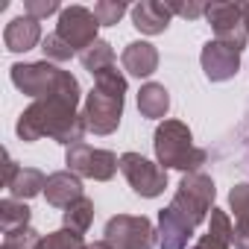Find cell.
Wrapping results in <instances>:
<instances>
[{
    "label": "cell",
    "mask_w": 249,
    "mask_h": 249,
    "mask_svg": "<svg viewBox=\"0 0 249 249\" xmlns=\"http://www.w3.org/2000/svg\"><path fill=\"white\" fill-rule=\"evenodd\" d=\"M38 41H44V38H41V21H36V18H30V15L12 18V21L6 24V30H3V44H6L9 53H27V50H33Z\"/></svg>",
    "instance_id": "obj_14"
},
{
    "label": "cell",
    "mask_w": 249,
    "mask_h": 249,
    "mask_svg": "<svg viewBox=\"0 0 249 249\" xmlns=\"http://www.w3.org/2000/svg\"><path fill=\"white\" fill-rule=\"evenodd\" d=\"M9 76H12V85L33 100L62 97L73 106H79V100H82L79 79L71 71H62L47 59L44 62H18L9 68Z\"/></svg>",
    "instance_id": "obj_3"
},
{
    "label": "cell",
    "mask_w": 249,
    "mask_h": 249,
    "mask_svg": "<svg viewBox=\"0 0 249 249\" xmlns=\"http://www.w3.org/2000/svg\"><path fill=\"white\" fill-rule=\"evenodd\" d=\"M129 15H132V27L144 36H161L173 21L170 6L159 3V0H141L129 9Z\"/></svg>",
    "instance_id": "obj_12"
},
{
    "label": "cell",
    "mask_w": 249,
    "mask_h": 249,
    "mask_svg": "<svg viewBox=\"0 0 249 249\" xmlns=\"http://www.w3.org/2000/svg\"><path fill=\"white\" fill-rule=\"evenodd\" d=\"M56 12H62V6L56 3V0H27V3H24V15L36 18V21L50 18V15H56Z\"/></svg>",
    "instance_id": "obj_28"
},
{
    "label": "cell",
    "mask_w": 249,
    "mask_h": 249,
    "mask_svg": "<svg viewBox=\"0 0 249 249\" xmlns=\"http://www.w3.org/2000/svg\"><path fill=\"white\" fill-rule=\"evenodd\" d=\"M126 12L129 6L120 3V0H100V3H94V18L100 21V27H114Z\"/></svg>",
    "instance_id": "obj_25"
},
{
    "label": "cell",
    "mask_w": 249,
    "mask_h": 249,
    "mask_svg": "<svg viewBox=\"0 0 249 249\" xmlns=\"http://www.w3.org/2000/svg\"><path fill=\"white\" fill-rule=\"evenodd\" d=\"M138 111L150 120H164L170 111V91L161 82H147L138 91Z\"/></svg>",
    "instance_id": "obj_18"
},
{
    "label": "cell",
    "mask_w": 249,
    "mask_h": 249,
    "mask_svg": "<svg viewBox=\"0 0 249 249\" xmlns=\"http://www.w3.org/2000/svg\"><path fill=\"white\" fill-rule=\"evenodd\" d=\"M194 237V226L176 214L170 205L159 211V249H188Z\"/></svg>",
    "instance_id": "obj_13"
},
{
    "label": "cell",
    "mask_w": 249,
    "mask_h": 249,
    "mask_svg": "<svg viewBox=\"0 0 249 249\" xmlns=\"http://www.w3.org/2000/svg\"><path fill=\"white\" fill-rule=\"evenodd\" d=\"M229 208L234 214V237H249V182L229 191Z\"/></svg>",
    "instance_id": "obj_20"
},
{
    "label": "cell",
    "mask_w": 249,
    "mask_h": 249,
    "mask_svg": "<svg viewBox=\"0 0 249 249\" xmlns=\"http://www.w3.org/2000/svg\"><path fill=\"white\" fill-rule=\"evenodd\" d=\"M120 173L126 176L129 188L144 199H156L167 188V170L159 161L144 159L141 153H123L120 156Z\"/></svg>",
    "instance_id": "obj_8"
},
{
    "label": "cell",
    "mask_w": 249,
    "mask_h": 249,
    "mask_svg": "<svg viewBox=\"0 0 249 249\" xmlns=\"http://www.w3.org/2000/svg\"><path fill=\"white\" fill-rule=\"evenodd\" d=\"M103 234V240H108L114 249H153L159 243V229L144 214H117L106 223Z\"/></svg>",
    "instance_id": "obj_7"
},
{
    "label": "cell",
    "mask_w": 249,
    "mask_h": 249,
    "mask_svg": "<svg viewBox=\"0 0 249 249\" xmlns=\"http://www.w3.org/2000/svg\"><path fill=\"white\" fill-rule=\"evenodd\" d=\"M44 185H47V176L38 167H21L6 188H9V196L12 199H21L24 202V199H33V196L44 194Z\"/></svg>",
    "instance_id": "obj_19"
},
{
    "label": "cell",
    "mask_w": 249,
    "mask_h": 249,
    "mask_svg": "<svg viewBox=\"0 0 249 249\" xmlns=\"http://www.w3.org/2000/svg\"><path fill=\"white\" fill-rule=\"evenodd\" d=\"M120 62H123V71L129 76L147 79L159 71V50L150 41H129L120 53Z\"/></svg>",
    "instance_id": "obj_15"
},
{
    "label": "cell",
    "mask_w": 249,
    "mask_h": 249,
    "mask_svg": "<svg viewBox=\"0 0 249 249\" xmlns=\"http://www.w3.org/2000/svg\"><path fill=\"white\" fill-rule=\"evenodd\" d=\"M231 243H234V223H231L229 211H223V208H211L208 231H205L191 249H231Z\"/></svg>",
    "instance_id": "obj_17"
},
{
    "label": "cell",
    "mask_w": 249,
    "mask_h": 249,
    "mask_svg": "<svg viewBox=\"0 0 249 249\" xmlns=\"http://www.w3.org/2000/svg\"><path fill=\"white\" fill-rule=\"evenodd\" d=\"M88 249H114L108 240H94V243H88Z\"/></svg>",
    "instance_id": "obj_30"
},
{
    "label": "cell",
    "mask_w": 249,
    "mask_h": 249,
    "mask_svg": "<svg viewBox=\"0 0 249 249\" xmlns=\"http://www.w3.org/2000/svg\"><path fill=\"white\" fill-rule=\"evenodd\" d=\"M0 229L3 234H15L21 229H30V208L21 199H3L0 202Z\"/></svg>",
    "instance_id": "obj_21"
},
{
    "label": "cell",
    "mask_w": 249,
    "mask_h": 249,
    "mask_svg": "<svg viewBox=\"0 0 249 249\" xmlns=\"http://www.w3.org/2000/svg\"><path fill=\"white\" fill-rule=\"evenodd\" d=\"M205 18L214 30V38L231 50H243L249 41V12L246 3H205Z\"/></svg>",
    "instance_id": "obj_6"
},
{
    "label": "cell",
    "mask_w": 249,
    "mask_h": 249,
    "mask_svg": "<svg viewBox=\"0 0 249 249\" xmlns=\"http://www.w3.org/2000/svg\"><path fill=\"white\" fill-rule=\"evenodd\" d=\"M234 249H249V237H234Z\"/></svg>",
    "instance_id": "obj_31"
},
{
    "label": "cell",
    "mask_w": 249,
    "mask_h": 249,
    "mask_svg": "<svg viewBox=\"0 0 249 249\" xmlns=\"http://www.w3.org/2000/svg\"><path fill=\"white\" fill-rule=\"evenodd\" d=\"M214 196H217V188H214V179L205 176V173H185L173 199H170V208L176 214H182L194 229L202 226L208 217H211V208H214Z\"/></svg>",
    "instance_id": "obj_5"
},
{
    "label": "cell",
    "mask_w": 249,
    "mask_h": 249,
    "mask_svg": "<svg viewBox=\"0 0 249 249\" xmlns=\"http://www.w3.org/2000/svg\"><path fill=\"white\" fill-rule=\"evenodd\" d=\"M44 196L53 208H68L73 205L76 199H82V179L71 170H59V173H50L47 176V185H44Z\"/></svg>",
    "instance_id": "obj_16"
},
{
    "label": "cell",
    "mask_w": 249,
    "mask_h": 249,
    "mask_svg": "<svg viewBox=\"0 0 249 249\" xmlns=\"http://www.w3.org/2000/svg\"><path fill=\"white\" fill-rule=\"evenodd\" d=\"M173 15H182L188 21H196L199 15H205V3H167Z\"/></svg>",
    "instance_id": "obj_29"
},
{
    "label": "cell",
    "mask_w": 249,
    "mask_h": 249,
    "mask_svg": "<svg viewBox=\"0 0 249 249\" xmlns=\"http://www.w3.org/2000/svg\"><path fill=\"white\" fill-rule=\"evenodd\" d=\"M65 164L71 173H76L79 179H94V182H108L117 167H120V159L111 153V150H97L91 144H73L68 147L65 153Z\"/></svg>",
    "instance_id": "obj_9"
},
{
    "label": "cell",
    "mask_w": 249,
    "mask_h": 249,
    "mask_svg": "<svg viewBox=\"0 0 249 249\" xmlns=\"http://www.w3.org/2000/svg\"><path fill=\"white\" fill-rule=\"evenodd\" d=\"M41 50H44V59H47V62H68V59L73 56V50L68 47V41H62V38H59V33L44 36Z\"/></svg>",
    "instance_id": "obj_26"
},
{
    "label": "cell",
    "mask_w": 249,
    "mask_h": 249,
    "mask_svg": "<svg viewBox=\"0 0 249 249\" xmlns=\"http://www.w3.org/2000/svg\"><path fill=\"white\" fill-rule=\"evenodd\" d=\"M97 30H100V21L94 18V9H85V6H65L59 12V38L68 41V47L73 53H85L94 41H97Z\"/></svg>",
    "instance_id": "obj_10"
},
{
    "label": "cell",
    "mask_w": 249,
    "mask_h": 249,
    "mask_svg": "<svg viewBox=\"0 0 249 249\" xmlns=\"http://www.w3.org/2000/svg\"><path fill=\"white\" fill-rule=\"evenodd\" d=\"M36 249H88V243L82 240V234H76L71 229H59V231L41 234Z\"/></svg>",
    "instance_id": "obj_24"
},
{
    "label": "cell",
    "mask_w": 249,
    "mask_h": 249,
    "mask_svg": "<svg viewBox=\"0 0 249 249\" xmlns=\"http://www.w3.org/2000/svg\"><path fill=\"white\" fill-rule=\"evenodd\" d=\"M153 150L156 161L164 170H182V173H196L208 153L194 144V135L188 129V123L182 120H161L153 135Z\"/></svg>",
    "instance_id": "obj_4"
},
{
    "label": "cell",
    "mask_w": 249,
    "mask_h": 249,
    "mask_svg": "<svg viewBox=\"0 0 249 249\" xmlns=\"http://www.w3.org/2000/svg\"><path fill=\"white\" fill-rule=\"evenodd\" d=\"M15 132L27 144L53 138L65 147H73V144H82V135L88 129H85V120L73 103H68L62 97H44V100H33L21 111Z\"/></svg>",
    "instance_id": "obj_1"
},
{
    "label": "cell",
    "mask_w": 249,
    "mask_h": 249,
    "mask_svg": "<svg viewBox=\"0 0 249 249\" xmlns=\"http://www.w3.org/2000/svg\"><path fill=\"white\" fill-rule=\"evenodd\" d=\"M79 62H82V68H85L91 76H97V73H103V71L114 68V50H111V44H108V41L97 38L85 53H79Z\"/></svg>",
    "instance_id": "obj_22"
},
{
    "label": "cell",
    "mask_w": 249,
    "mask_h": 249,
    "mask_svg": "<svg viewBox=\"0 0 249 249\" xmlns=\"http://www.w3.org/2000/svg\"><path fill=\"white\" fill-rule=\"evenodd\" d=\"M123 97H126V76L114 68L94 76V88L85 94L82 120L94 135H111L123 117Z\"/></svg>",
    "instance_id": "obj_2"
},
{
    "label": "cell",
    "mask_w": 249,
    "mask_h": 249,
    "mask_svg": "<svg viewBox=\"0 0 249 249\" xmlns=\"http://www.w3.org/2000/svg\"><path fill=\"white\" fill-rule=\"evenodd\" d=\"M41 240V234L36 229H21L15 234H3V246L0 249H36Z\"/></svg>",
    "instance_id": "obj_27"
},
{
    "label": "cell",
    "mask_w": 249,
    "mask_h": 249,
    "mask_svg": "<svg viewBox=\"0 0 249 249\" xmlns=\"http://www.w3.org/2000/svg\"><path fill=\"white\" fill-rule=\"evenodd\" d=\"M91 220H94V202L88 196L76 199L73 205H68L62 211V229H71L76 234H85L91 229Z\"/></svg>",
    "instance_id": "obj_23"
},
{
    "label": "cell",
    "mask_w": 249,
    "mask_h": 249,
    "mask_svg": "<svg viewBox=\"0 0 249 249\" xmlns=\"http://www.w3.org/2000/svg\"><path fill=\"white\" fill-rule=\"evenodd\" d=\"M199 65H202V73L211 82H226V79H231L240 71V53L226 47V44H220L217 38H211V41L202 44Z\"/></svg>",
    "instance_id": "obj_11"
}]
</instances>
